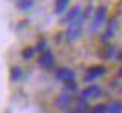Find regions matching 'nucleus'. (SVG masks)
<instances>
[{
  "label": "nucleus",
  "instance_id": "obj_1",
  "mask_svg": "<svg viewBox=\"0 0 122 113\" xmlns=\"http://www.w3.org/2000/svg\"><path fill=\"white\" fill-rule=\"evenodd\" d=\"M106 20H107V6L101 5L97 8V10L92 15V20H91V24H89V31L94 33L97 30H100L106 24Z\"/></svg>",
  "mask_w": 122,
  "mask_h": 113
},
{
  "label": "nucleus",
  "instance_id": "obj_2",
  "mask_svg": "<svg viewBox=\"0 0 122 113\" xmlns=\"http://www.w3.org/2000/svg\"><path fill=\"white\" fill-rule=\"evenodd\" d=\"M54 77L58 82H63L64 85L69 82H76V73L69 67H58L54 70Z\"/></svg>",
  "mask_w": 122,
  "mask_h": 113
},
{
  "label": "nucleus",
  "instance_id": "obj_3",
  "mask_svg": "<svg viewBox=\"0 0 122 113\" xmlns=\"http://www.w3.org/2000/svg\"><path fill=\"white\" fill-rule=\"evenodd\" d=\"M104 94V91H103V88L98 86V85H89L88 88H85L83 91H81V94H79V100H85L88 101L91 98H100L101 95Z\"/></svg>",
  "mask_w": 122,
  "mask_h": 113
},
{
  "label": "nucleus",
  "instance_id": "obj_4",
  "mask_svg": "<svg viewBox=\"0 0 122 113\" xmlns=\"http://www.w3.org/2000/svg\"><path fill=\"white\" fill-rule=\"evenodd\" d=\"M107 73V69L104 65H92L86 70V74L83 77V82L85 83H92L94 80H97L98 77H101L103 74Z\"/></svg>",
  "mask_w": 122,
  "mask_h": 113
},
{
  "label": "nucleus",
  "instance_id": "obj_5",
  "mask_svg": "<svg viewBox=\"0 0 122 113\" xmlns=\"http://www.w3.org/2000/svg\"><path fill=\"white\" fill-rule=\"evenodd\" d=\"M37 63L42 69H45V70H49L54 67V64H55V55H54V52L52 51H45L43 54H40V57L37 58Z\"/></svg>",
  "mask_w": 122,
  "mask_h": 113
},
{
  "label": "nucleus",
  "instance_id": "obj_6",
  "mask_svg": "<svg viewBox=\"0 0 122 113\" xmlns=\"http://www.w3.org/2000/svg\"><path fill=\"white\" fill-rule=\"evenodd\" d=\"M73 101H75L73 94L63 92V94H60L58 97H57V100H55V107H57V109H61V110H69V107L71 106Z\"/></svg>",
  "mask_w": 122,
  "mask_h": 113
},
{
  "label": "nucleus",
  "instance_id": "obj_7",
  "mask_svg": "<svg viewBox=\"0 0 122 113\" xmlns=\"http://www.w3.org/2000/svg\"><path fill=\"white\" fill-rule=\"evenodd\" d=\"M81 15H82V6L76 5V6H73V8H70L69 10H67V14L61 18V22L63 24H70L73 21H76Z\"/></svg>",
  "mask_w": 122,
  "mask_h": 113
},
{
  "label": "nucleus",
  "instance_id": "obj_8",
  "mask_svg": "<svg viewBox=\"0 0 122 113\" xmlns=\"http://www.w3.org/2000/svg\"><path fill=\"white\" fill-rule=\"evenodd\" d=\"M116 28H118V21L116 20H110V21L106 24V31L103 33L101 40L103 42H109L110 39H113L115 33H116Z\"/></svg>",
  "mask_w": 122,
  "mask_h": 113
},
{
  "label": "nucleus",
  "instance_id": "obj_9",
  "mask_svg": "<svg viewBox=\"0 0 122 113\" xmlns=\"http://www.w3.org/2000/svg\"><path fill=\"white\" fill-rule=\"evenodd\" d=\"M118 52H119V48L118 46L109 45V46H104V49L100 52V55H101L103 59H116Z\"/></svg>",
  "mask_w": 122,
  "mask_h": 113
},
{
  "label": "nucleus",
  "instance_id": "obj_10",
  "mask_svg": "<svg viewBox=\"0 0 122 113\" xmlns=\"http://www.w3.org/2000/svg\"><path fill=\"white\" fill-rule=\"evenodd\" d=\"M15 5L21 12H28L36 6V0H16Z\"/></svg>",
  "mask_w": 122,
  "mask_h": 113
},
{
  "label": "nucleus",
  "instance_id": "obj_11",
  "mask_svg": "<svg viewBox=\"0 0 122 113\" xmlns=\"http://www.w3.org/2000/svg\"><path fill=\"white\" fill-rule=\"evenodd\" d=\"M10 82L12 83H16V82H20L21 80V77H22V67L21 65H14L10 70Z\"/></svg>",
  "mask_w": 122,
  "mask_h": 113
},
{
  "label": "nucleus",
  "instance_id": "obj_12",
  "mask_svg": "<svg viewBox=\"0 0 122 113\" xmlns=\"http://www.w3.org/2000/svg\"><path fill=\"white\" fill-rule=\"evenodd\" d=\"M69 3H70V0H57V2H55V9H54V12H55L57 15H61L67 8H69Z\"/></svg>",
  "mask_w": 122,
  "mask_h": 113
},
{
  "label": "nucleus",
  "instance_id": "obj_13",
  "mask_svg": "<svg viewBox=\"0 0 122 113\" xmlns=\"http://www.w3.org/2000/svg\"><path fill=\"white\" fill-rule=\"evenodd\" d=\"M46 46H48V40H46L45 37H40V39L37 40V43H36L34 49H36V52H40V54H43L45 51H48V49H46Z\"/></svg>",
  "mask_w": 122,
  "mask_h": 113
},
{
  "label": "nucleus",
  "instance_id": "obj_14",
  "mask_svg": "<svg viewBox=\"0 0 122 113\" xmlns=\"http://www.w3.org/2000/svg\"><path fill=\"white\" fill-rule=\"evenodd\" d=\"M34 54H36V49L33 46H28V48H25V49H22L21 55H22V58L25 59V61H28V59H31L34 57Z\"/></svg>",
  "mask_w": 122,
  "mask_h": 113
},
{
  "label": "nucleus",
  "instance_id": "obj_15",
  "mask_svg": "<svg viewBox=\"0 0 122 113\" xmlns=\"http://www.w3.org/2000/svg\"><path fill=\"white\" fill-rule=\"evenodd\" d=\"M89 113H109V104H104V103H100L94 106L92 109H91Z\"/></svg>",
  "mask_w": 122,
  "mask_h": 113
},
{
  "label": "nucleus",
  "instance_id": "obj_16",
  "mask_svg": "<svg viewBox=\"0 0 122 113\" xmlns=\"http://www.w3.org/2000/svg\"><path fill=\"white\" fill-rule=\"evenodd\" d=\"M122 112V103L115 101V103L109 104V113H121Z\"/></svg>",
  "mask_w": 122,
  "mask_h": 113
},
{
  "label": "nucleus",
  "instance_id": "obj_17",
  "mask_svg": "<svg viewBox=\"0 0 122 113\" xmlns=\"http://www.w3.org/2000/svg\"><path fill=\"white\" fill-rule=\"evenodd\" d=\"M75 91H77V82H69V83L64 85V92L73 94Z\"/></svg>",
  "mask_w": 122,
  "mask_h": 113
},
{
  "label": "nucleus",
  "instance_id": "obj_18",
  "mask_svg": "<svg viewBox=\"0 0 122 113\" xmlns=\"http://www.w3.org/2000/svg\"><path fill=\"white\" fill-rule=\"evenodd\" d=\"M92 10H94V6L92 5H88L86 8H85V10H82V18L85 21L88 20V18L91 16V14H92Z\"/></svg>",
  "mask_w": 122,
  "mask_h": 113
},
{
  "label": "nucleus",
  "instance_id": "obj_19",
  "mask_svg": "<svg viewBox=\"0 0 122 113\" xmlns=\"http://www.w3.org/2000/svg\"><path fill=\"white\" fill-rule=\"evenodd\" d=\"M116 59L122 63V51H119V52H118V57H116Z\"/></svg>",
  "mask_w": 122,
  "mask_h": 113
},
{
  "label": "nucleus",
  "instance_id": "obj_20",
  "mask_svg": "<svg viewBox=\"0 0 122 113\" xmlns=\"http://www.w3.org/2000/svg\"><path fill=\"white\" fill-rule=\"evenodd\" d=\"M118 76H119V77H122V65H121L119 70H118Z\"/></svg>",
  "mask_w": 122,
  "mask_h": 113
},
{
  "label": "nucleus",
  "instance_id": "obj_21",
  "mask_svg": "<svg viewBox=\"0 0 122 113\" xmlns=\"http://www.w3.org/2000/svg\"><path fill=\"white\" fill-rule=\"evenodd\" d=\"M64 113H75V112H73V109H69V110H66Z\"/></svg>",
  "mask_w": 122,
  "mask_h": 113
},
{
  "label": "nucleus",
  "instance_id": "obj_22",
  "mask_svg": "<svg viewBox=\"0 0 122 113\" xmlns=\"http://www.w3.org/2000/svg\"><path fill=\"white\" fill-rule=\"evenodd\" d=\"M121 94H122V89H121Z\"/></svg>",
  "mask_w": 122,
  "mask_h": 113
}]
</instances>
